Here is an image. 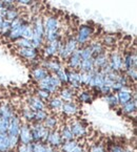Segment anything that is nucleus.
I'll return each instance as SVG.
<instances>
[{
  "label": "nucleus",
  "instance_id": "33",
  "mask_svg": "<svg viewBox=\"0 0 137 152\" xmlns=\"http://www.w3.org/2000/svg\"><path fill=\"white\" fill-rule=\"evenodd\" d=\"M77 144H78V141L76 139L72 140V141L63 142L62 145L59 148V150H60V152H72L74 150V148L77 146Z\"/></svg>",
  "mask_w": 137,
  "mask_h": 152
},
{
  "label": "nucleus",
  "instance_id": "48",
  "mask_svg": "<svg viewBox=\"0 0 137 152\" xmlns=\"http://www.w3.org/2000/svg\"><path fill=\"white\" fill-rule=\"evenodd\" d=\"M22 38L32 41V38H33V26H32L31 23H29V24L27 25V27L24 28V31H23Z\"/></svg>",
  "mask_w": 137,
  "mask_h": 152
},
{
  "label": "nucleus",
  "instance_id": "27",
  "mask_svg": "<svg viewBox=\"0 0 137 152\" xmlns=\"http://www.w3.org/2000/svg\"><path fill=\"white\" fill-rule=\"evenodd\" d=\"M14 114H15V112H14L13 107H12L9 103L3 102V103L0 104V115L5 118V119L10 120Z\"/></svg>",
  "mask_w": 137,
  "mask_h": 152
},
{
  "label": "nucleus",
  "instance_id": "42",
  "mask_svg": "<svg viewBox=\"0 0 137 152\" xmlns=\"http://www.w3.org/2000/svg\"><path fill=\"white\" fill-rule=\"evenodd\" d=\"M35 96H38L40 100H42L43 102H45V101H49L50 98L52 96V94H50L49 91H47V90L44 89H41V88H37L36 91H35Z\"/></svg>",
  "mask_w": 137,
  "mask_h": 152
},
{
  "label": "nucleus",
  "instance_id": "1",
  "mask_svg": "<svg viewBox=\"0 0 137 152\" xmlns=\"http://www.w3.org/2000/svg\"><path fill=\"white\" fill-rule=\"evenodd\" d=\"M33 26V38H32V44L33 47L39 49L44 44V27H43V19L42 17H35L33 22L31 23Z\"/></svg>",
  "mask_w": 137,
  "mask_h": 152
},
{
  "label": "nucleus",
  "instance_id": "57",
  "mask_svg": "<svg viewBox=\"0 0 137 152\" xmlns=\"http://www.w3.org/2000/svg\"><path fill=\"white\" fill-rule=\"evenodd\" d=\"M7 152H12V150H9V151H7Z\"/></svg>",
  "mask_w": 137,
  "mask_h": 152
},
{
  "label": "nucleus",
  "instance_id": "7",
  "mask_svg": "<svg viewBox=\"0 0 137 152\" xmlns=\"http://www.w3.org/2000/svg\"><path fill=\"white\" fill-rule=\"evenodd\" d=\"M109 65L114 72H124L122 64V55L118 50H113L109 55Z\"/></svg>",
  "mask_w": 137,
  "mask_h": 152
},
{
  "label": "nucleus",
  "instance_id": "39",
  "mask_svg": "<svg viewBox=\"0 0 137 152\" xmlns=\"http://www.w3.org/2000/svg\"><path fill=\"white\" fill-rule=\"evenodd\" d=\"M101 43L104 47H113L116 44V37L114 35H106L102 38Z\"/></svg>",
  "mask_w": 137,
  "mask_h": 152
},
{
  "label": "nucleus",
  "instance_id": "36",
  "mask_svg": "<svg viewBox=\"0 0 137 152\" xmlns=\"http://www.w3.org/2000/svg\"><path fill=\"white\" fill-rule=\"evenodd\" d=\"M89 45H90L91 49H92L93 57L104 52V46L102 45V43L99 42V41H93V42L91 43V44H89Z\"/></svg>",
  "mask_w": 137,
  "mask_h": 152
},
{
  "label": "nucleus",
  "instance_id": "6",
  "mask_svg": "<svg viewBox=\"0 0 137 152\" xmlns=\"http://www.w3.org/2000/svg\"><path fill=\"white\" fill-rule=\"evenodd\" d=\"M69 126L75 139H82L89 132L88 125L82 120H74V121L72 120L69 123Z\"/></svg>",
  "mask_w": 137,
  "mask_h": 152
},
{
  "label": "nucleus",
  "instance_id": "34",
  "mask_svg": "<svg viewBox=\"0 0 137 152\" xmlns=\"http://www.w3.org/2000/svg\"><path fill=\"white\" fill-rule=\"evenodd\" d=\"M19 15H20V13H19L18 9L15 7V5H14V7H10V9H7L4 19L5 20H9V21H13V20H15V19L18 18Z\"/></svg>",
  "mask_w": 137,
  "mask_h": 152
},
{
  "label": "nucleus",
  "instance_id": "18",
  "mask_svg": "<svg viewBox=\"0 0 137 152\" xmlns=\"http://www.w3.org/2000/svg\"><path fill=\"white\" fill-rule=\"evenodd\" d=\"M81 49H82V46H78V48L67 59V69H75V70H78V67L79 64L81 62Z\"/></svg>",
  "mask_w": 137,
  "mask_h": 152
},
{
  "label": "nucleus",
  "instance_id": "55",
  "mask_svg": "<svg viewBox=\"0 0 137 152\" xmlns=\"http://www.w3.org/2000/svg\"><path fill=\"white\" fill-rule=\"evenodd\" d=\"M72 152H88V150L85 149L84 147H83V145H81V144H77V146L74 148V150H73Z\"/></svg>",
  "mask_w": 137,
  "mask_h": 152
},
{
  "label": "nucleus",
  "instance_id": "45",
  "mask_svg": "<svg viewBox=\"0 0 137 152\" xmlns=\"http://www.w3.org/2000/svg\"><path fill=\"white\" fill-rule=\"evenodd\" d=\"M17 152H33V143L30 144H21L19 143L16 147Z\"/></svg>",
  "mask_w": 137,
  "mask_h": 152
},
{
  "label": "nucleus",
  "instance_id": "41",
  "mask_svg": "<svg viewBox=\"0 0 137 152\" xmlns=\"http://www.w3.org/2000/svg\"><path fill=\"white\" fill-rule=\"evenodd\" d=\"M49 145L42 142H36L33 143V152H47Z\"/></svg>",
  "mask_w": 137,
  "mask_h": 152
},
{
  "label": "nucleus",
  "instance_id": "47",
  "mask_svg": "<svg viewBox=\"0 0 137 152\" xmlns=\"http://www.w3.org/2000/svg\"><path fill=\"white\" fill-rule=\"evenodd\" d=\"M11 31V21L9 20H3L2 26H1V29H0V35L1 36H7Z\"/></svg>",
  "mask_w": 137,
  "mask_h": 152
},
{
  "label": "nucleus",
  "instance_id": "24",
  "mask_svg": "<svg viewBox=\"0 0 137 152\" xmlns=\"http://www.w3.org/2000/svg\"><path fill=\"white\" fill-rule=\"evenodd\" d=\"M49 74H50V72L45 69L44 67L41 66V65H38V66L34 67L33 69H32V72H31L32 78L36 81L37 83H38L39 81L42 80V79H44Z\"/></svg>",
  "mask_w": 137,
  "mask_h": 152
},
{
  "label": "nucleus",
  "instance_id": "37",
  "mask_svg": "<svg viewBox=\"0 0 137 152\" xmlns=\"http://www.w3.org/2000/svg\"><path fill=\"white\" fill-rule=\"evenodd\" d=\"M104 101L108 103V105L110 106L111 108H115L119 105L118 100H117V96L114 92H110V94H106V96H104Z\"/></svg>",
  "mask_w": 137,
  "mask_h": 152
},
{
  "label": "nucleus",
  "instance_id": "19",
  "mask_svg": "<svg viewBox=\"0 0 137 152\" xmlns=\"http://www.w3.org/2000/svg\"><path fill=\"white\" fill-rule=\"evenodd\" d=\"M18 137H19V143H21V144L33 143V141H32V135H31V129H30V124H27V123L21 124Z\"/></svg>",
  "mask_w": 137,
  "mask_h": 152
},
{
  "label": "nucleus",
  "instance_id": "50",
  "mask_svg": "<svg viewBox=\"0 0 137 152\" xmlns=\"http://www.w3.org/2000/svg\"><path fill=\"white\" fill-rule=\"evenodd\" d=\"M126 72V76L128 77V79L131 81V82H135L136 81V79H137V69L136 68H130V69H127V70H124Z\"/></svg>",
  "mask_w": 137,
  "mask_h": 152
},
{
  "label": "nucleus",
  "instance_id": "56",
  "mask_svg": "<svg viewBox=\"0 0 137 152\" xmlns=\"http://www.w3.org/2000/svg\"><path fill=\"white\" fill-rule=\"evenodd\" d=\"M3 20H4V18H3V17H1V16H0V29H1V26H2Z\"/></svg>",
  "mask_w": 137,
  "mask_h": 152
},
{
  "label": "nucleus",
  "instance_id": "52",
  "mask_svg": "<svg viewBox=\"0 0 137 152\" xmlns=\"http://www.w3.org/2000/svg\"><path fill=\"white\" fill-rule=\"evenodd\" d=\"M108 152H126V150H124V148L122 147V146L120 145H112L110 148H109Z\"/></svg>",
  "mask_w": 137,
  "mask_h": 152
},
{
  "label": "nucleus",
  "instance_id": "20",
  "mask_svg": "<svg viewBox=\"0 0 137 152\" xmlns=\"http://www.w3.org/2000/svg\"><path fill=\"white\" fill-rule=\"evenodd\" d=\"M27 105L29 106L32 110H34V111L47 109V104L36 96H29V98H27Z\"/></svg>",
  "mask_w": 137,
  "mask_h": 152
},
{
  "label": "nucleus",
  "instance_id": "49",
  "mask_svg": "<svg viewBox=\"0 0 137 152\" xmlns=\"http://www.w3.org/2000/svg\"><path fill=\"white\" fill-rule=\"evenodd\" d=\"M9 122H10V120L5 119V118L0 115V133H7V132Z\"/></svg>",
  "mask_w": 137,
  "mask_h": 152
},
{
  "label": "nucleus",
  "instance_id": "12",
  "mask_svg": "<svg viewBox=\"0 0 137 152\" xmlns=\"http://www.w3.org/2000/svg\"><path fill=\"white\" fill-rule=\"evenodd\" d=\"M63 141L60 137V133H59V130H50L49 135H47V139L45 144H47L51 147L55 148V149H59L60 146L62 145Z\"/></svg>",
  "mask_w": 137,
  "mask_h": 152
},
{
  "label": "nucleus",
  "instance_id": "30",
  "mask_svg": "<svg viewBox=\"0 0 137 152\" xmlns=\"http://www.w3.org/2000/svg\"><path fill=\"white\" fill-rule=\"evenodd\" d=\"M77 100L80 103H92L93 101V94L90 90H82V91H79L76 94Z\"/></svg>",
  "mask_w": 137,
  "mask_h": 152
},
{
  "label": "nucleus",
  "instance_id": "31",
  "mask_svg": "<svg viewBox=\"0 0 137 152\" xmlns=\"http://www.w3.org/2000/svg\"><path fill=\"white\" fill-rule=\"evenodd\" d=\"M94 64H93V58L91 59H81V62L79 64V72H92L94 70Z\"/></svg>",
  "mask_w": 137,
  "mask_h": 152
},
{
  "label": "nucleus",
  "instance_id": "5",
  "mask_svg": "<svg viewBox=\"0 0 137 152\" xmlns=\"http://www.w3.org/2000/svg\"><path fill=\"white\" fill-rule=\"evenodd\" d=\"M93 35H94V28L91 25L81 24L77 29L75 39H76L79 46H84L91 41Z\"/></svg>",
  "mask_w": 137,
  "mask_h": 152
},
{
  "label": "nucleus",
  "instance_id": "11",
  "mask_svg": "<svg viewBox=\"0 0 137 152\" xmlns=\"http://www.w3.org/2000/svg\"><path fill=\"white\" fill-rule=\"evenodd\" d=\"M67 80H69L67 84L73 89H75L76 91L81 89L82 85H81V82H80V72H79V70L67 69Z\"/></svg>",
  "mask_w": 137,
  "mask_h": 152
},
{
  "label": "nucleus",
  "instance_id": "51",
  "mask_svg": "<svg viewBox=\"0 0 137 152\" xmlns=\"http://www.w3.org/2000/svg\"><path fill=\"white\" fill-rule=\"evenodd\" d=\"M9 143H10V150L16 149V147L19 144V137L15 135H9Z\"/></svg>",
  "mask_w": 137,
  "mask_h": 152
},
{
  "label": "nucleus",
  "instance_id": "15",
  "mask_svg": "<svg viewBox=\"0 0 137 152\" xmlns=\"http://www.w3.org/2000/svg\"><path fill=\"white\" fill-rule=\"evenodd\" d=\"M17 54L21 58L32 62L34 60H37L38 58V49L34 48V47H23V48L17 49Z\"/></svg>",
  "mask_w": 137,
  "mask_h": 152
},
{
  "label": "nucleus",
  "instance_id": "38",
  "mask_svg": "<svg viewBox=\"0 0 137 152\" xmlns=\"http://www.w3.org/2000/svg\"><path fill=\"white\" fill-rule=\"evenodd\" d=\"M54 75L59 79V81L61 82L62 85H67V82H69V80H67V68L62 67Z\"/></svg>",
  "mask_w": 137,
  "mask_h": 152
},
{
  "label": "nucleus",
  "instance_id": "21",
  "mask_svg": "<svg viewBox=\"0 0 137 152\" xmlns=\"http://www.w3.org/2000/svg\"><path fill=\"white\" fill-rule=\"evenodd\" d=\"M61 112L67 116H75L79 112V107L75 101L71 102H63Z\"/></svg>",
  "mask_w": 137,
  "mask_h": 152
},
{
  "label": "nucleus",
  "instance_id": "32",
  "mask_svg": "<svg viewBox=\"0 0 137 152\" xmlns=\"http://www.w3.org/2000/svg\"><path fill=\"white\" fill-rule=\"evenodd\" d=\"M34 114H35V111L32 110L27 105H25L24 107H22V109H21V116H22L27 123L34 122Z\"/></svg>",
  "mask_w": 137,
  "mask_h": 152
},
{
  "label": "nucleus",
  "instance_id": "3",
  "mask_svg": "<svg viewBox=\"0 0 137 152\" xmlns=\"http://www.w3.org/2000/svg\"><path fill=\"white\" fill-rule=\"evenodd\" d=\"M30 129H31V135L33 143L36 142H42L45 143L49 135L50 130L44 127L42 123H37V122H32L30 124Z\"/></svg>",
  "mask_w": 137,
  "mask_h": 152
},
{
  "label": "nucleus",
  "instance_id": "46",
  "mask_svg": "<svg viewBox=\"0 0 137 152\" xmlns=\"http://www.w3.org/2000/svg\"><path fill=\"white\" fill-rule=\"evenodd\" d=\"M88 152H107V149L104 144L96 143V144H93V145L89 148Z\"/></svg>",
  "mask_w": 137,
  "mask_h": 152
},
{
  "label": "nucleus",
  "instance_id": "25",
  "mask_svg": "<svg viewBox=\"0 0 137 152\" xmlns=\"http://www.w3.org/2000/svg\"><path fill=\"white\" fill-rule=\"evenodd\" d=\"M63 105V101L61 100L59 96H51L50 100L47 101V107H49V109H51L53 112H58L61 111V108Z\"/></svg>",
  "mask_w": 137,
  "mask_h": 152
},
{
  "label": "nucleus",
  "instance_id": "44",
  "mask_svg": "<svg viewBox=\"0 0 137 152\" xmlns=\"http://www.w3.org/2000/svg\"><path fill=\"white\" fill-rule=\"evenodd\" d=\"M15 45L17 46V48H23V47H33L31 40H27L24 38H20L18 40L15 41Z\"/></svg>",
  "mask_w": 137,
  "mask_h": 152
},
{
  "label": "nucleus",
  "instance_id": "14",
  "mask_svg": "<svg viewBox=\"0 0 137 152\" xmlns=\"http://www.w3.org/2000/svg\"><path fill=\"white\" fill-rule=\"evenodd\" d=\"M21 120L19 119L18 115L14 114L10 119L9 122V128H7V135H15V137H18L19 131H20L21 127Z\"/></svg>",
  "mask_w": 137,
  "mask_h": 152
},
{
  "label": "nucleus",
  "instance_id": "43",
  "mask_svg": "<svg viewBox=\"0 0 137 152\" xmlns=\"http://www.w3.org/2000/svg\"><path fill=\"white\" fill-rule=\"evenodd\" d=\"M80 57H81V59H91V58H93L92 49H91V47H90V45H89V44L82 46Z\"/></svg>",
  "mask_w": 137,
  "mask_h": 152
},
{
  "label": "nucleus",
  "instance_id": "10",
  "mask_svg": "<svg viewBox=\"0 0 137 152\" xmlns=\"http://www.w3.org/2000/svg\"><path fill=\"white\" fill-rule=\"evenodd\" d=\"M43 27H44V34L54 33L60 29V22L55 16H49L43 19Z\"/></svg>",
  "mask_w": 137,
  "mask_h": 152
},
{
  "label": "nucleus",
  "instance_id": "22",
  "mask_svg": "<svg viewBox=\"0 0 137 152\" xmlns=\"http://www.w3.org/2000/svg\"><path fill=\"white\" fill-rule=\"evenodd\" d=\"M59 98L63 101V102H71L74 101L75 96H76V90L73 89L70 86H65V87H61L58 91Z\"/></svg>",
  "mask_w": 137,
  "mask_h": 152
},
{
  "label": "nucleus",
  "instance_id": "40",
  "mask_svg": "<svg viewBox=\"0 0 137 152\" xmlns=\"http://www.w3.org/2000/svg\"><path fill=\"white\" fill-rule=\"evenodd\" d=\"M47 109H42V110H37L35 111L34 114V122H37V123H42L47 116Z\"/></svg>",
  "mask_w": 137,
  "mask_h": 152
},
{
  "label": "nucleus",
  "instance_id": "35",
  "mask_svg": "<svg viewBox=\"0 0 137 152\" xmlns=\"http://www.w3.org/2000/svg\"><path fill=\"white\" fill-rule=\"evenodd\" d=\"M9 150V135H7V133H0V152H7Z\"/></svg>",
  "mask_w": 137,
  "mask_h": 152
},
{
  "label": "nucleus",
  "instance_id": "2",
  "mask_svg": "<svg viewBox=\"0 0 137 152\" xmlns=\"http://www.w3.org/2000/svg\"><path fill=\"white\" fill-rule=\"evenodd\" d=\"M61 87H62V84L54 74H49L44 79L38 82V88L47 90L52 96L57 94Z\"/></svg>",
  "mask_w": 137,
  "mask_h": 152
},
{
  "label": "nucleus",
  "instance_id": "54",
  "mask_svg": "<svg viewBox=\"0 0 137 152\" xmlns=\"http://www.w3.org/2000/svg\"><path fill=\"white\" fill-rule=\"evenodd\" d=\"M16 3H18L19 5H22V7H27V5H32L33 0H16Z\"/></svg>",
  "mask_w": 137,
  "mask_h": 152
},
{
  "label": "nucleus",
  "instance_id": "23",
  "mask_svg": "<svg viewBox=\"0 0 137 152\" xmlns=\"http://www.w3.org/2000/svg\"><path fill=\"white\" fill-rule=\"evenodd\" d=\"M109 63V55L106 52L93 57V64L96 70H100Z\"/></svg>",
  "mask_w": 137,
  "mask_h": 152
},
{
  "label": "nucleus",
  "instance_id": "16",
  "mask_svg": "<svg viewBox=\"0 0 137 152\" xmlns=\"http://www.w3.org/2000/svg\"><path fill=\"white\" fill-rule=\"evenodd\" d=\"M122 64H124V70L130 69V68H136L137 67V56L136 52H127L124 56H122Z\"/></svg>",
  "mask_w": 137,
  "mask_h": 152
},
{
  "label": "nucleus",
  "instance_id": "53",
  "mask_svg": "<svg viewBox=\"0 0 137 152\" xmlns=\"http://www.w3.org/2000/svg\"><path fill=\"white\" fill-rule=\"evenodd\" d=\"M2 3V7L4 9H10V7H14L16 3V0H0Z\"/></svg>",
  "mask_w": 137,
  "mask_h": 152
},
{
  "label": "nucleus",
  "instance_id": "8",
  "mask_svg": "<svg viewBox=\"0 0 137 152\" xmlns=\"http://www.w3.org/2000/svg\"><path fill=\"white\" fill-rule=\"evenodd\" d=\"M117 100H118V104L120 106L124 104L128 103L129 101H131L132 99L136 98L135 91H132V87L131 86H124L121 90L116 92Z\"/></svg>",
  "mask_w": 137,
  "mask_h": 152
},
{
  "label": "nucleus",
  "instance_id": "13",
  "mask_svg": "<svg viewBox=\"0 0 137 152\" xmlns=\"http://www.w3.org/2000/svg\"><path fill=\"white\" fill-rule=\"evenodd\" d=\"M41 66L44 67L49 72L56 74L60 68H62L63 65L58 59L51 58V59H49V60H47H47H43L42 62H41Z\"/></svg>",
  "mask_w": 137,
  "mask_h": 152
},
{
  "label": "nucleus",
  "instance_id": "26",
  "mask_svg": "<svg viewBox=\"0 0 137 152\" xmlns=\"http://www.w3.org/2000/svg\"><path fill=\"white\" fill-rule=\"evenodd\" d=\"M42 124L44 125V127L49 130H55L59 126L58 123V116L57 114H47V119L42 122Z\"/></svg>",
  "mask_w": 137,
  "mask_h": 152
},
{
  "label": "nucleus",
  "instance_id": "9",
  "mask_svg": "<svg viewBox=\"0 0 137 152\" xmlns=\"http://www.w3.org/2000/svg\"><path fill=\"white\" fill-rule=\"evenodd\" d=\"M61 44H62V41L61 40H56L52 41V42H49L44 47H43V54L44 57L47 59L54 58V57L58 56L59 48H60Z\"/></svg>",
  "mask_w": 137,
  "mask_h": 152
},
{
  "label": "nucleus",
  "instance_id": "17",
  "mask_svg": "<svg viewBox=\"0 0 137 152\" xmlns=\"http://www.w3.org/2000/svg\"><path fill=\"white\" fill-rule=\"evenodd\" d=\"M29 23L30 22H27V20L23 19L22 22H21L20 24L17 25L16 27H14V28H12L11 31H10L9 35H7V37L11 41H14V42H15L16 40H18V39L22 38V33H23V31H24V28L27 27V25L29 24Z\"/></svg>",
  "mask_w": 137,
  "mask_h": 152
},
{
  "label": "nucleus",
  "instance_id": "28",
  "mask_svg": "<svg viewBox=\"0 0 137 152\" xmlns=\"http://www.w3.org/2000/svg\"><path fill=\"white\" fill-rule=\"evenodd\" d=\"M59 133H60V137H61V139H62L63 142L75 140L74 135H73L72 131H71V129H70L69 124H64V125L61 126L60 129H59Z\"/></svg>",
  "mask_w": 137,
  "mask_h": 152
},
{
  "label": "nucleus",
  "instance_id": "4",
  "mask_svg": "<svg viewBox=\"0 0 137 152\" xmlns=\"http://www.w3.org/2000/svg\"><path fill=\"white\" fill-rule=\"evenodd\" d=\"M78 46L79 45H78V43H77L75 37H73V36L69 37V38L65 40V42L61 44L60 48H59V52H58L59 59L67 61V59H69V57L78 48Z\"/></svg>",
  "mask_w": 137,
  "mask_h": 152
},
{
  "label": "nucleus",
  "instance_id": "29",
  "mask_svg": "<svg viewBox=\"0 0 137 152\" xmlns=\"http://www.w3.org/2000/svg\"><path fill=\"white\" fill-rule=\"evenodd\" d=\"M136 107H137L136 98H134V99H132L131 101H129L128 103L121 105V109H120V110L122 111V113L131 115L132 113H135V112H136Z\"/></svg>",
  "mask_w": 137,
  "mask_h": 152
}]
</instances>
